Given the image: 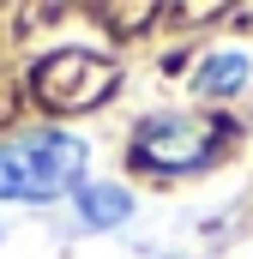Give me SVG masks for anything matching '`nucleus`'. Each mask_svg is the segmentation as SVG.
Here are the masks:
<instances>
[{
    "mask_svg": "<svg viewBox=\"0 0 253 259\" xmlns=\"http://www.w3.org/2000/svg\"><path fill=\"white\" fill-rule=\"evenodd\" d=\"M103 18H115V24H151L157 6H103Z\"/></svg>",
    "mask_w": 253,
    "mask_h": 259,
    "instance_id": "obj_6",
    "label": "nucleus"
},
{
    "mask_svg": "<svg viewBox=\"0 0 253 259\" xmlns=\"http://www.w3.org/2000/svg\"><path fill=\"white\" fill-rule=\"evenodd\" d=\"M217 145H223V121H205V115H151L133 133L126 157L145 175H193V169H205L217 157Z\"/></svg>",
    "mask_w": 253,
    "mask_h": 259,
    "instance_id": "obj_2",
    "label": "nucleus"
},
{
    "mask_svg": "<svg viewBox=\"0 0 253 259\" xmlns=\"http://www.w3.org/2000/svg\"><path fill=\"white\" fill-rule=\"evenodd\" d=\"M72 205H78V223L85 229H115V223H126V211H133V193H126L121 181H85L72 193Z\"/></svg>",
    "mask_w": 253,
    "mask_h": 259,
    "instance_id": "obj_5",
    "label": "nucleus"
},
{
    "mask_svg": "<svg viewBox=\"0 0 253 259\" xmlns=\"http://www.w3.org/2000/svg\"><path fill=\"white\" fill-rule=\"evenodd\" d=\"M253 78V55L247 49H211L205 61L193 66V91L199 97H211V103H223V97H241Z\"/></svg>",
    "mask_w": 253,
    "mask_h": 259,
    "instance_id": "obj_4",
    "label": "nucleus"
},
{
    "mask_svg": "<svg viewBox=\"0 0 253 259\" xmlns=\"http://www.w3.org/2000/svg\"><path fill=\"white\" fill-rule=\"evenodd\" d=\"M30 97L49 115H85L115 97V61H103L91 49H55L30 66Z\"/></svg>",
    "mask_w": 253,
    "mask_h": 259,
    "instance_id": "obj_3",
    "label": "nucleus"
},
{
    "mask_svg": "<svg viewBox=\"0 0 253 259\" xmlns=\"http://www.w3.org/2000/svg\"><path fill=\"white\" fill-rule=\"evenodd\" d=\"M85 163H91V145L78 133L61 127H36L18 133L0 145V199L6 205H49L85 187Z\"/></svg>",
    "mask_w": 253,
    "mask_h": 259,
    "instance_id": "obj_1",
    "label": "nucleus"
}]
</instances>
